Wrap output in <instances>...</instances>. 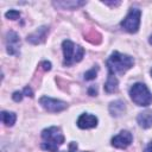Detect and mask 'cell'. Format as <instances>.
Listing matches in <instances>:
<instances>
[{
  "label": "cell",
  "instance_id": "1",
  "mask_svg": "<svg viewBox=\"0 0 152 152\" xmlns=\"http://www.w3.org/2000/svg\"><path fill=\"white\" fill-rule=\"evenodd\" d=\"M108 66L109 75H116V74H125L128 69H131L134 64L133 57L128 55L120 53L118 51H114L106 62Z\"/></svg>",
  "mask_w": 152,
  "mask_h": 152
},
{
  "label": "cell",
  "instance_id": "2",
  "mask_svg": "<svg viewBox=\"0 0 152 152\" xmlns=\"http://www.w3.org/2000/svg\"><path fill=\"white\" fill-rule=\"evenodd\" d=\"M42 148L49 152H57L58 147L64 142V135L59 127L51 126L42 132Z\"/></svg>",
  "mask_w": 152,
  "mask_h": 152
},
{
  "label": "cell",
  "instance_id": "3",
  "mask_svg": "<svg viewBox=\"0 0 152 152\" xmlns=\"http://www.w3.org/2000/svg\"><path fill=\"white\" fill-rule=\"evenodd\" d=\"M62 49H63V53H64L63 64L65 66H70L74 63L81 62L84 56V49L81 45H76L75 43H72L69 39L63 40Z\"/></svg>",
  "mask_w": 152,
  "mask_h": 152
},
{
  "label": "cell",
  "instance_id": "4",
  "mask_svg": "<svg viewBox=\"0 0 152 152\" xmlns=\"http://www.w3.org/2000/svg\"><path fill=\"white\" fill-rule=\"evenodd\" d=\"M129 96H131V100L137 106L147 107L152 103V94L150 93L148 88L140 82L134 83L129 88Z\"/></svg>",
  "mask_w": 152,
  "mask_h": 152
},
{
  "label": "cell",
  "instance_id": "5",
  "mask_svg": "<svg viewBox=\"0 0 152 152\" xmlns=\"http://www.w3.org/2000/svg\"><path fill=\"white\" fill-rule=\"evenodd\" d=\"M140 17H141V11L139 8H131L126 18L121 21V27L126 30L129 33H135L139 30L140 26Z\"/></svg>",
  "mask_w": 152,
  "mask_h": 152
},
{
  "label": "cell",
  "instance_id": "6",
  "mask_svg": "<svg viewBox=\"0 0 152 152\" xmlns=\"http://www.w3.org/2000/svg\"><path fill=\"white\" fill-rule=\"evenodd\" d=\"M39 103L42 104V107L44 109H46L48 112H51V113L62 112L68 107L66 102L57 100V99H51V97H48V96H42L39 99Z\"/></svg>",
  "mask_w": 152,
  "mask_h": 152
},
{
  "label": "cell",
  "instance_id": "7",
  "mask_svg": "<svg viewBox=\"0 0 152 152\" xmlns=\"http://www.w3.org/2000/svg\"><path fill=\"white\" fill-rule=\"evenodd\" d=\"M133 141V135L129 131H121L119 134L112 138V146L116 148H126Z\"/></svg>",
  "mask_w": 152,
  "mask_h": 152
},
{
  "label": "cell",
  "instance_id": "8",
  "mask_svg": "<svg viewBox=\"0 0 152 152\" xmlns=\"http://www.w3.org/2000/svg\"><path fill=\"white\" fill-rule=\"evenodd\" d=\"M20 48V38L17 32L8 31L6 33V50L10 55H18Z\"/></svg>",
  "mask_w": 152,
  "mask_h": 152
},
{
  "label": "cell",
  "instance_id": "9",
  "mask_svg": "<svg viewBox=\"0 0 152 152\" xmlns=\"http://www.w3.org/2000/svg\"><path fill=\"white\" fill-rule=\"evenodd\" d=\"M49 33V27L48 26H40L39 28H37L34 32L30 33L26 38V40L33 45H38L40 43L45 42V38Z\"/></svg>",
  "mask_w": 152,
  "mask_h": 152
},
{
  "label": "cell",
  "instance_id": "10",
  "mask_svg": "<svg viewBox=\"0 0 152 152\" xmlns=\"http://www.w3.org/2000/svg\"><path fill=\"white\" fill-rule=\"evenodd\" d=\"M77 126L82 129H88V128H94L97 126V118L93 114L89 113H83L80 115L77 119Z\"/></svg>",
  "mask_w": 152,
  "mask_h": 152
},
{
  "label": "cell",
  "instance_id": "11",
  "mask_svg": "<svg viewBox=\"0 0 152 152\" xmlns=\"http://www.w3.org/2000/svg\"><path fill=\"white\" fill-rule=\"evenodd\" d=\"M108 109H109V113H110L112 116L118 118V116H121V115L125 113V110H126V104H125L124 101L116 100V101H113V102L109 103V108H108Z\"/></svg>",
  "mask_w": 152,
  "mask_h": 152
},
{
  "label": "cell",
  "instance_id": "12",
  "mask_svg": "<svg viewBox=\"0 0 152 152\" xmlns=\"http://www.w3.org/2000/svg\"><path fill=\"white\" fill-rule=\"evenodd\" d=\"M137 121L141 128H150L152 127V109L151 110H145L139 113Z\"/></svg>",
  "mask_w": 152,
  "mask_h": 152
},
{
  "label": "cell",
  "instance_id": "13",
  "mask_svg": "<svg viewBox=\"0 0 152 152\" xmlns=\"http://www.w3.org/2000/svg\"><path fill=\"white\" fill-rule=\"evenodd\" d=\"M83 5H86V1H57V2H53V6L59 7L62 10H76Z\"/></svg>",
  "mask_w": 152,
  "mask_h": 152
},
{
  "label": "cell",
  "instance_id": "14",
  "mask_svg": "<svg viewBox=\"0 0 152 152\" xmlns=\"http://www.w3.org/2000/svg\"><path fill=\"white\" fill-rule=\"evenodd\" d=\"M118 87H119V81H118V78H116L114 75H109V74H108L107 82L104 83V90H106L108 94H112V93H115V91L118 90Z\"/></svg>",
  "mask_w": 152,
  "mask_h": 152
},
{
  "label": "cell",
  "instance_id": "15",
  "mask_svg": "<svg viewBox=\"0 0 152 152\" xmlns=\"http://www.w3.org/2000/svg\"><path fill=\"white\" fill-rule=\"evenodd\" d=\"M17 120V115L13 112H6L2 110L1 112V121L6 125V126H13L14 122Z\"/></svg>",
  "mask_w": 152,
  "mask_h": 152
},
{
  "label": "cell",
  "instance_id": "16",
  "mask_svg": "<svg viewBox=\"0 0 152 152\" xmlns=\"http://www.w3.org/2000/svg\"><path fill=\"white\" fill-rule=\"evenodd\" d=\"M84 39H87L88 42H90V43H93V44H99V43H101V34L97 32V31H95V30H90V31H88L87 33H84Z\"/></svg>",
  "mask_w": 152,
  "mask_h": 152
},
{
  "label": "cell",
  "instance_id": "17",
  "mask_svg": "<svg viewBox=\"0 0 152 152\" xmlns=\"http://www.w3.org/2000/svg\"><path fill=\"white\" fill-rule=\"evenodd\" d=\"M97 70H99V66L97 65H95V66H93L90 70H88L86 74H84V80H87V81H90V80H94L95 77H96V74H97Z\"/></svg>",
  "mask_w": 152,
  "mask_h": 152
},
{
  "label": "cell",
  "instance_id": "18",
  "mask_svg": "<svg viewBox=\"0 0 152 152\" xmlns=\"http://www.w3.org/2000/svg\"><path fill=\"white\" fill-rule=\"evenodd\" d=\"M5 17H6L7 19L15 20V19H18V18L20 17V12L17 11V10H10V11H7V12L5 13Z\"/></svg>",
  "mask_w": 152,
  "mask_h": 152
},
{
  "label": "cell",
  "instance_id": "19",
  "mask_svg": "<svg viewBox=\"0 0 152 152\" xmlns=\"http://www.w3.org/2000/svg\"><path fill=\"white\" fill-rule=\"evenodd\" d=\"M23 93H20V91H14L13 93V95H12V99L15 101V102H20L21 100H23Z\"/></svg>",
  "mask_w": 152,
  "mask_h": 152
},
{
  "label": "cell",
  "instance_id": "20",
  "mask_svg": "<svg viewBox=\"0 0 152 152\" xmlns=\"http://www.w3.org/2000/svg\"><path fill=\"white\" fill-rule=\"evenodd\" d=\"M40 68H42L44 71H49V70L51 69V63L48 62V61H43V62L40 63Z\"/></svg>",
  "mask_w": 152,
  "mask_h": 152
},
{
  "label": "cell",
  "instance_id": "21",
  "mask_svg": "<svg viewBox=\"0 0 152 152\" xmlns=\"http://www.w3.org/2000/svg\"><path fill=\"white\" fill-rule=\"evenodd\" d=\"M23 94H24L25 96L33 97V91L31 90V88H30V87H25V88H24V90H23Z\"/></svg>",
  "mask_w": 152,
  "mask_h": 152
},
{
  "label": "cell",
  "instance_id": "22",
  "mask_svg": "<svg viewBox=\"0 0 152 152\" xmlns=\"http://www.w3.org/2000/svg\"><path fill=\"white\" fill-rule=\"evenodd\" d=\"M88 94H89L90 96H96V94H97V88H96L95 86L89 87V89H88Z\"/></svg>",
  "mask_w": 152,
  "mask_h": 152
},
{
  "label": "cell",
  "instance_id": "23",
  "mask_svg": "<svg viewBox=\"0 0 152 152\" xmlns=\"http://www.w3.org/2000/svg\"><path fill=\"white\" fill-rule=\"evenodd\" d=\"M68 152H78L77 151V144L75 141H71L69 145V151Z\"/></svg>",
  "mask_w": 152,
  "mask_h": 152
},
{
  "label": "cell",
  "instance_id": "24",
  "mask_svg": "<svg viewBox=\"0 0 152 152\" xmlns=\"http://www.w3.org/2000/svg\"><path fill=\"white\" fill-rule=\"evenodd\" d=\"M144 152H152V141H150V142H148V145L145 147Z\"/></svg>",
  "mask_w": 152,
  "mask_h": 152
},
{
  "label": "cell",
  "instance_id": "25",
  "mask_svg": "<svg viewBox=\"0 0 152 152\" xmlns=\"http://www.w3.org/2000/svg\"><path fill=\"white\" fill-rule=\"evenodd\" d=\"M103 4H106V5H110V6H116V5H120V1H115V2H108V1H104Z\"/></svg>",
  "mask_w": 152,
  "mask_h": 152
},
{
  "label": "cell",
  "instance_id": "26",
  "mask_svg": "<svg viewBox=\"0 0 152 152\" xmlns=\"http://www.w3.org/2000/svg\"><path fill=\"white\" fill-rule=\"evenodd\" d=\"M148 42H150V44H151V45H152V34H151V36H150V38H148Z\"/></svg>",
  "mask_w": 152,
  "mask_h": 152
},
{
  "label": "cell",
  "instance_id": "27",
  "mask_svg": "<svg viewBox=\"0 0 152 152\" xmlns=\"http://www.w3.org/2000/svg\"><path fill=\"white\" fill-rule=\"evenodd\" d=\"M151 76H152V69H151Z\"/></svg>",
  "mask_w": 152,
  "mask_h": 152
}]
</instances>
